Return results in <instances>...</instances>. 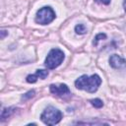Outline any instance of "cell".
I'll return each instance as SVG.
<instances>
[{
  "label": "cell",
  "mask_w": 126,
  "mask_h": 126,
  "mask_svg": "<svg viewBox=\"0 0 126 126\" xmlns=\"http://www.w3.org/2000/svg\"><path fill=\"white\" fill-rule=\"evenodd\" d=\"M101 84V79L98 75L94 74L91 77L83 75L75 81V86L79 90H84L88 93H94Z\"/></svg>",
  "instance_id": "6da1fadb"
},
{
  "label": "cell",
  "mask_w": 126,
  "mask_h": 126,
  "mask_svg": "<svg viewBox=\"0 0 126 126\" xmlns=\"http://www.w3.org/2000/svg\"><path fill=\"white\" fill-rule=\"evenodd\" d=\"M40 119L46 125H55L61 121L62 112L54 106H47L41 113Z\"/></svg>",
  "instance_id": "7a4b0ae2"
},
{
  "label": "cell",
  "mask_w": 126,
  "mask_h": 126,
  "mask_svg": "<svg viewBox=\"0 0 126 126\" xmlns=\"http://www.w3.org/2000/svg\"><path fill=\"white\" fill-rule=\"evenodd\" d=\"M64 52L59 48H53L49 51L45 59V66L48 69L57 68L64 60Z\"/></svg>",
  "instance_id": "3957f363"
},
{
  "label": "cell",
  "mask_w": 126,
  "mask_h": 126,
  "mask_svg": "<svg viewBox=\"0 0 126 126\" xmlns=\"http://www.w3.org/2000/svg\"><path fill=\"white\" fill-rule=\"evenodd\" d=\"M55 12L51 7H42L36 13L35 22L40 25H47L50 24L55 19Z\"/></svg>",
  "instance_id": "277c9868"
},
{
  "label": "cell",
  "mask_w": 126,
  "mask_h": 126,
  "mask_svg": "<svg viewBox=\"0 0 126 126\" xmlns=\"http://www.w3.org/2000/svg\"><path fill=\"white\" fill-rule=\"evenodd\" d=\"M109 64L113 69H117V70H125L126 69V60L117 54H113L110 56Z\"/></svg>",
  "instance_id": "5b68a950"
},
{
  "label": "cell",
  "mask_w": 126,
  "mask_h": 126,
  "mask_svg": "<svg viewBox=\"0 0 126 126\" xmlns=\"http://www.w3.org/2000/svg\"><path fill=\"white\" fill-rule=\"evenodd\" d=\"M50 92L53 94H56L58 96H63L65 94H70V89L68 88L67 85L65 84H60V85H50L49 87Z\"/></svg>",
  "instance_id": "8992f818"
},
{
  "label": "cell",
  "mask_w": 126,
  "mask_h": 126,
  "mask_svg": "<svg viewBox=\"0 0 126 126\" xmlns=\"http://www.w3.org/2000/svg\"><path fill=\"white\" fill-rule=\"evenodd\" d=\"M16 108L15 107H8V108H4L1 112V121H4L6 118L10 117L14 112H15Z\"/></svg>",
  "instance_id": "52a82bcc"
},
{
  "label": "cell",
  "mask_w": 126,
  "mask_h": 126,
  "mask_svg": "<svg viewBox=\"0 0 126 126\" xmlns=\"http://www.w3.org/2000/svg\"><path fill=\"white\" fill-rule=\"evenodd\" d=\"M75 32H76V33H78V34H85V33L87 32V28H86L85 25L79 24V25H77V26L75 27Z\"/></svg>",
  "instance_id": "ba28073f"
},
{
  "label": "cell",
  "mask_w": 126,
  "mask_h": 126,
  "mask_svg": "<svg viewBox=\"0 0 126 126\" xmlns=\"http://www.w3.org/2000/svg\"><path fill=\"white\" fill-rule=\"evenodd\" d=\"M90 102H91L92 105L94 106L95 108H100V107L103 106V102H102V100L99 99V98H94V99H91Z\"/></svg>",
  "instance_id": "9c48e42d"
},
{
  "label": "cell",
  "mask_w": 126,
  "mask_h": 126,
  "mask_svg": "<svg viewBox=\"0 0 126 126\" xmlns=\"http://www.w3.org/2000/svg\"><path fill=\"white\" fill-rule=\"evenodd\" d=\"M35 75H36L37 78L43 80V79H45V78L48 76V71H47V70H42V69H40V70H36Z\"/></svg>",
  "instance_id": "30bf717a"
},
{
  "label": "cell",
  "mask_w": 126,
  "mask_h": 126,
  "mask_svg": "<svg viewBox=\"0 0 126 126\" xmlns=\"http://www.w3.org/2000/svg\"><path fill=\"white\" fill-rule=\"evenodd\" d=\"M105 38H106V34H105V33H102V32L97 33V34L94 36L93 43H94V45H96L97 42H98V40H100V39H105Z\"/></svg>",
  "instance_id": "8fae6325"
},
{
  "label": "cell",
  "mask_w": 126,
  "mask_h": 126,
  "mask_svg": "<svg viewBox=\"0 0 126 126\" xmlns=\"http://www.w3.org/2000/svg\"><path fill=\"white\" fill-rule=\"evenodd\" d=\"M34 94H35V92H34L33 90H32V91L26 93L25 94H23V95H22V99H23V100H28V99L33 97V96H34Z\"/></svg>",
  "instance_id": "7c38bea8"
},
{
  "label": "cell",
  "mask_w": 126,
  "mask_h": 126,
  "mask_svg": "<svg viewBox=\"0 0 126 126\" xmlns=\"http://www.w3.org/2000/svg\"><path fill=\"white\" fill-rule=\"evenodd\" d=\"M37 77H36V75L34 74V75H29L28 77H27V82L28 83H35L36 81H37Z\"/></svg>",
  "instance_id": "4fadbf2b"
},
{
  "label": "cell",
  "mask_w": 126,
  "mask_h": 126,
  "mask_svg": "<svg viewBox=\"0 0 126 126\" xmlns=\"http://www.w3.org/2000/svg\"><path fill=\"white\" fill-rule=\"evenodd\" d=\"M7 34H8V32H7V31H5V30H1V32H0V38L3 39Z\"/></svg>",
  "instance_id": "5bb4252c"
},
{
  "label": "cell",
  "mask_w": 126,
  "mask_h": 126,
  "mask_svg": "<svg viewBox=\"0 0 126 126\" xmlns=\"http://www.w3.org/2000/svg\"><path fill=\"white\" fill-rule=\"evenodd\" d=\"M96 2L98 3H101V4H104V5H108L110 3V0H95Z\"/></svg>",
  "instance_id": "9a60e30c"
},
{
  "label": "cell",
  "mask_w": 126,
  "mask_h": 126,
  "mask_svg": "<svg viewBox=\"0 0 126 126\" xmlns=\"http://www.w3.org/2000/svg\"><path fill=\"white\" fill-rule=\"evenodd\" d=\"M123 7H124V9L126 11V0H124V2H123Z\"/></svg>",
  "instance_id": "2e32d148"
}]
</instances>
